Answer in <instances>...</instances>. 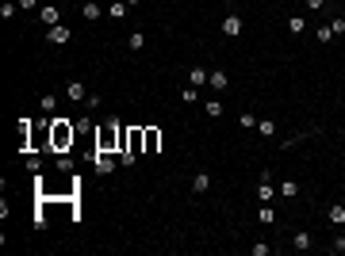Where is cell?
<instances>
[{
	"label": "cell",
	"mask_w": 345,
	"mask_h": 256,
	"mask_svg": "<svg viewBox=\"0 0 345 256\" xmlns=\"http://www.w3.org/2000/svg\"><path fill=\"white\" fill-rule=\"evenodd\" d=\"M223 34H226V38H238V34H242V16H238V12H230V16L223 19Z\"/></svg>",
	"instance_id": "obj_6"
},
{
	"label": "cell",
	"mask_w": 345,
	"mask_h": 256,
	"mask_svg": "<svg viewBox=\"0 0 345 256\" xmlns=\"http://www.w3.org/2000/svg\"><path fill=\"white\" fill-rule=\"evenodd\" d=\"M272 252V245H265V241H253V256H268Z\"/></svg>",
	"instance_id": "obj_28"
},
{
	"label": "cell",
	"mask_w": 345,
	"mask_h": 256,
	"mask_svg": "<svg viewBox=\"0 0 345 256\" xmlns=\"http://www.w3.org/2000/svg\"><path fill=\"white\" fill-rule=\"evenodd\" d=\"M257 134H261V138H276V122H268V119H257Z\"/></svg>",
	"instance_id": "obj_21"
},
{
	"label": "cell",
	"mask_w": 345,
	"mask_h": 256,
	"mask_svg": "<svg viewBox=\"0 0 345 256\" xmlns=\"http://www.w3.org/2000/svg\"><path fill=\"white\" fill-rule=\"evenodd\" d=\"M39 107H43L46 115H54V107H58V96H43V100H39Z\"/></svg>",
	"instance_id": "obj_25"
},
{
	"label": "cell",
	"mask_w": 345,
	"mask_h": 256,
	"mask_svg": "<svg viewBox=\"0 0 345 256\" xmlns=\"http://www.w3.org/2000/svg\"><path fill=\"white\" fill-rule=\"evenodd\" d=\"M138 4H142V0H127V8H138Z\"/></svg>",
	"instance_id": "obj_33"
},
{
	"label": "cell",
	"mask_w": 345,
	"mask_h": 256,
	"mask_svg": "<svg viewBox=\"0 0 345 256\" xmlns=\"http://www.w3.org/2000/svg\"><path fill=\"white\" fill-rule=\"evenodd\" d=\"M127 46H130V50H142V46H146V34H142V31H130Z\"/></svg>",
	"instance_id": "obj_22"
},
{
	"label": "cell",
	"mask_w": 345,
	"mask_h": 256,
	"mask_svg": "<svg viewBox=\"0 0 345 256\" xmlns=\"http://www.w3.org/2000/svg\"><path fill=\"white\" fill-rule=\"evenodd\" d=\"M330 27H334V34H345V16H337V19H330Z\"/></svg>",
	"instance_id": "obj_30"
},
{
	"label": "cell",
	"mask_w": 345,
	"mask_h": 256,
	"mask_svg": "<svg viewBox=\"0 0 345 256\" xmlns=\"http://www.w3.org/2000/svg\"><path fill=\"white\" fill-rule=\"evenodd\" d=\"M16 12H19V4H16V0H8V4H0V19H16Z\"/></svg>",
	"instance_id": "obj_23"
},
{
	"label": "cell",
	"mask_w": 345,
	"mask_h": 256,
	"mask_svg": "<svg viewBox=\"0 0 345 256\" xmlns=\"http://www.w3.org/2000/svg\"><path fill=\"white\" fill-rule=\"evenodd\" d=\"M81 16H85L88 23H96V19H100V4H96V0H85V8H81Z\"/></svg>",
	"instance_id": "obj_16"
},
{
	"label": "cell",
	"mask_w": 345,
	"mask_h": 256,
	"mask_svg": "<svg viewBox=\"0 0 345 256\" xmlns=\"http://www.w3.org/2000/svg\"><path fill=\"white\" fill-rule=\"evenodd\" d=\"M203 111H207V119H219V115H223V100H207Z\"/></svg>",
	"instance_id": "obj_20"
},
{
	"label": "cell",
	"mask_w": 345,
	"mask_h": 256,
	"mask_svg": "<svg viewBox=\"0 0 345 256\" xmlns=\"http://www.w3.org/2000/svg\"><path fill=\"white\" fill-rule=\"evenodd\" d=\"M238 126L242 130H257V119H253V115H238Z\"/></svg>",
	"instance_id": "obj_26"
},
{
	"label": "cell",
	"mask_w": 345,
	"mask_h": 256,
	"mask_svg": "<svg viewBox=\"0 0 345 256\" xmlns=\"http://www.w3.org/2000/svg\"><path fill=\"white\" fill-rule=\"evenodd\" d=\"M108 16H112V19H123V16H127V0H115L112 8H108Z\"/></svg>",
	"instance_id": "obj_24"
},
{
	"label": "cell",
	"mask_w": 345,
	"mask_h": 256,
	"mask_svg": "<svg viewBox=\"0 0 345 256\" xmlns=\"http://www.w3.org/2000/svg\"><path fill=\"white\" fill-rule=\"evenodd\" d=\"M303 4H307L310 12H322V8H326V0H303Z\"/></svg>",
	"instance_id": "obj_31"
},
{
	"label": "cell",
	"mask_w": 345,
	"mask_h": 256,
	"mask_svg": "<svg viewBox=\"0 0 345 256\" xmlns=\"http://www.w3.org/2000/svg\"><path fill=\"white\" fill-rule=\"evenodd\" d=\"M207 77H211V69H203V65H192V69H188V84H192V88H203Z\"/></svg>",
	"instance_id": "obj_7"
},
{
	"label": "cell",
	"mask_w": 345,
	"mask_h": 256,
	"mask_svg": "<svg viewBox=\"0 0 345 256\" xmlns=\"http://www.w3.org/2000/svg\"><path fill=\"white\" fill-rule=\"evenodd\" d=\"M315 38H319V42H322V46H326V42H334L337 34H334V27H330V23H326V27H315Z\"/></svg>",
	"instance_id": "obj_18"
},
{
	"label": "cell",
	"mask_w": 345,
	"mask_h": 256,
	"mask_svg": "<svg viewBox=\"0 0 345 256\" xmlns=\"http://www.w3.org/2000/svg\"><path fill=\"white\" fill-rule=\"evenodd\" d=\"M207 84L215 88V92H226V88H230V77H226L223 69H215V73H211V77H207Z\"/></svg>",
	"instance_id": "obj_9"
},
{
	"label": "cell",
	"mask_w": 345,
	"mask_h": 256,
	"mask_svg": "<svg viewBox=\"0 0 345 256\" xmlns=\"http://www.w3.org/2000/svg\"><path fill=\"white\" fill-rule=\"evenodd\" d=\"M330 252H345V233H337V237L330 241Z\"/></svg>",
	"instance_id": "obj_29"
},
{
	"label": "cell",
	"mask_w": 345,
	"mask_h": 256,
	"mask_svg": "<svg viewBox=\"0 0 345 256\" xmlns=\"http://www.w3.org/2000/svg\"><path fill=\"white\" fill-rule=\"evenodd\" d=\"M276 195H280V191L272 188V172L265 168V172H261V184H257V203H272Z\"/></svg>",
	"instance_id": "obj_3"
},
{
	"label": "cell",
	"mask_w": 345,
	"mask_h": 256,
	"mask_svg": "<svg viewBox=\"0 0 345 256\" xmlns=\"http://www.w3.org/2000/svg\"><path fill=\"white\" fill-rule=\"evenodd\" d=\"M276 191H280L284 199H299V184H295V180H284V184H280Z\"/></svg>",
	"instance_id": "obj_17"
},
{
	"label": "cell",
	"mask_w": 345,
	"mask_h": 256,
	"mask_svg": "<svg viewBox=\"0 0 345 256\" xmlns=\"http://www.w3.org/2000/svg\"><path fill=\"white\" fill-rule=\"evenodd\" d=\"M16 4H19V8H23V12H31V8H39V0H16Z\"/></svg>",
	"instance_id": "obj_32"
},
{
	"label": "cell",
	"mask_w": 345,
	"mask_h": 256,
	"mask_svg": "<svg viewBox=\"0 0 345 256\" xmlns=\"http://www.w3.org/2000/svg\"><path fill=\"white\" fill-rule=\"evenodd\" d=\"M181 100H184V103H196V100H199V88H192V84H188V88L181 92Z\"/></svg>",
	"instance_id": "obj_27"
},
{
	"label": "cell",
	"mask_w": 345,
	"mask_h": 256,
	"mask_svg": "<svg viewBox=\"0 0 345 256\" xmlns=\"http://www.w3.org/2000/svg\"><path fill=\"white\" fill-rule=\"evenodd\" d=\"M39 19H43L46 27H58V8H54V4H43V8H39Z\"/></svg>",
	"instance_id": "obj_14"
},
{
	"label": "cell",
	"mask_w": 345,
	"mask_h": 256,
	"mask_svg": "<svg viewBox=\"0 0 345 256\" xmlns=\"http://www.w3.org/2000/svg\"><path fill=\"white\" fill-rule=\"evenodd\" d=\"M77 134H81V130L73 126L69 119H50V149H54V153H65V149H73Z\"/></svg>",
	"instance_id": "obj_1"
},
{
	"label": "cell",
	"mask_w": 345,
	"mask_h": 256,
	"mask_svg": "<svg viewBox=\"0 0 345 256\" xmlns=\"http://www.w3.org/2000/svg\"><path fill=\"white\" fill-rule=\"evenodd\" d=\"M257 222H261V226H272V222H276L272 203H261V206H257Z\"/></svg>",
	"instance_id": "obj_15"
},
{
	"label": "cell",
	"mask_w": 345,
	"mask_h": 256,
	"mask_svg": "<svg viewBox=\"0 0 345 256\" xmlns=\"http://www.w3.org/2000/svg\"><path fill=\"white\" fill-rule=\"evenodd\" d=\"M142 134H146V153H157V145H161V130H157V126H142Z\"/></svg>",
	"instance_id": "obj_8"
},
{
	"label": "cell",
	"mask_w": 345,
	"mask_h": 256,
	"mask_svg": "<svg viewBox=\"0 0 345 256\" xmlns=\"http://www.w3.org/2000/svg\"><path fill=\"white\" fill-rule=\"evenodd\" d=\"M207 188H211V172H196V176H192V191H196V195H203Z\"/></svg>",
	"instance_id": "obj_13"
},
{
	"label": "cell",
	"mask_w": 345,
	"mask_h": 256,
	"mask_svg": "<svg viewBox=\"0 0 345 256\" xmlns=\"http://www.w3.org/2000/svg\"><path fill=\"white\" fill-rule=\"evenodd\" d=\"M303 31H307V19H303V16H292V19H288V34H303Z\"/></svg>",
	"instance_id": "obj_19"
},
{
	"label": "cell",
	"mask_w": 345,
	"mask_h": 256,
	"mask_svg": "<svg viewBox=\"0 0 345 256\" xmlns=\"http://www.w3.org/2000/svg\"><path fill=\"white\" fill-rule=\"evenodd\" d=\"M65 96H69V100H73V103H85V100H88V92H85V84H81V80H69Z\"/></svg>",
	"instance_id": "obj_10"
},
{
	"label": "cell",
	"mask_w": 345,
	"mask_h": 256,
	"mask_svg": "<svg viewBox=\"0 0 345 256\" xmlns=\"http://www.w3.org/2000/svg\"><path fill=\"white\" fill-rule=\"evenodd\" d=\"M119 145H123V122H104L100 130H96V149L100 153H119Z\"/></svg>",
	"instance_id": "obj_2"
},
{
	"label": "cell",
	"mask_w": 345,
	"mask_h": 256,
	"mask_svg": "<svg viewBox=\"0 0 345 256\" xmlns=\"http://www.w3.org/2000/svg\"><path fill=\"white\" fill-rule=\"evenodd\" d=\"M326 218H330V226H337V230H341V226H345V203H334V206L326 210Z\"/></svg>",
	"instance_id": "obj_11"
},
{
	"label": "cell",
	"mask_w": 345,
	"mask_h": 256,
	"mask_svg": "<svg viewBox=\"0 0 345 256\" xmlns=\"http://www.w3.org/2000/svg\"><path fill=\"white\" fill-rule=\"evenodd\" d=\"M92 164H96V172H100V176H108V172H115V157H112V153H100V149L92 153Z\"/></svg>",
	"instance_id": "obj_4"
},
{
	"label": "cell",
	"mask_w": 345,
	"mask_h": 256,
	"mask_svg": "<svg viewBox=\"0 0 345 256\" xmlns=\"http://www.w3.org/2000/svg\"><path fill=\"white\" fill-rule=\"evenodd\" d=\"M69 38H73V34H69V27H61V23L46 31V42H50V46H65Z\"/></svg>",
	"instance_id": "obj_5"
},
{
	"label": "cell",
	"mask_w": 345,
	"mask_h": 256,
	"mask_svg": "<svg viewBox=\"0 0 345 256\" xmlns=\"http://www.w3.org/2000/svg\"><path fill=\"white\" fill-rule=\"evenodd\" d=\"M292 248H295V252H307V248H310V233L307 230H295L292 233Z\"/></svg>",
	"instance_id": "obj_12"
}]
</instances>
